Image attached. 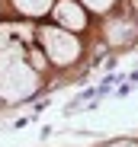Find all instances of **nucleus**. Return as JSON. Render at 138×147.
Segmentation results:
<instances>
[{
	"label": "nucleus",
	"instance_id": "obj_4",
	"mask_svg": "<svg viewBox=\"0 0 138 147\" xmlns=\"http://www.w3.org/2000/svg\"><path fill=\"white\" fill-rule=\"evenodd\" d=\"M13 7L22 16H45V13L55 7V0H13Z\"/></svg>",
	"mask_w": 138,
	"mask_h": 147
},
{
	"label": "nucleus",
	"instance_id": "obj_3",
	"mask_svg": "<svg viewBox=\"0 0 138 147\" xmlns=\"http://www.w3.org/2000/svg\"><path fill=\"white\" fill-rule=\"evenodd\" d=\"M52 13H55V26L64 29V32L77 35V32L87 29V10L77 3V0H55Z\"/></svg>",
	"mask_w": 138,
	"mask_h": 147
},
{
	"label": "nucleus",
	"instance_id": "obj_5",
	"mask_svg": "<svg viewBox=\"0 0 138 147\" xmlns=\"http://www.w3.org/2000/svg\"><path fill=\"white\" fill-rule=\"evenodd\" d=\"M84 10H93V13H109L116 7V0H77Z\"/></svg>",
	"mask_w": 138,
	"mask_h": 147
},
{
	"label": "nucleus",
	"instance_id": "obj_6",
	"mask_svg": "<svg viewBox=\"0 0 138 147\" xmlns=\"http://www.w3.org/2000/svg\"><path fill=\"white\" fill-rule=\"evenodd\" d=\"M106 147H138L135 141H112V144H106Z\"/></svg>",
	"mask_w": 138,
	"mask_h": 147
},
{
	"label": "nucleus",
	"instance_id": "obj_1",
	"mask_svg": "<svg viewBox=\"0 0 138 147\" xmlns=\"http://www.w3.org/2000/svg\"><path fill=\"white\" fill-rule=\"evenodd\" d=\"M39 90V70L26 61V48H0V99L22 102Z\"/></svg>",
	"mask_w": 138,
	"mask_h": 147
},
{
	"label": "nucleus",
	"instance_id": "obj_2",
	"mask_svg": "<svg viewBox=\"0 0 138 147\" xmlns=\"http://www.w3.org/2000/svg\"><path fill=\"white\" fill-rule=\"evenodd\" d=\"M39 42H42V48H45V58H48L52 64H58V67L74 64V61L80 58V48H84L74 32H64V29H58V26H42V29H39Z\"/></svg>",
	"mask_w": 138,
	"mask_h": 147
}]
</instances>
